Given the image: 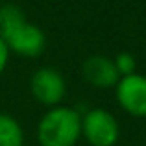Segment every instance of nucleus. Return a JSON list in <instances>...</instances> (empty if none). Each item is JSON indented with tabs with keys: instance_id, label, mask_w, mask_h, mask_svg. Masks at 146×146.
Wrapping results in <instances>:
<instances>
[{
	"instance_id": "obj_1",
	"label": "nucleus",
	"mask_w": 146,
	"mask_h": 146,
	"mask_svg": "<svg viewBox=\"0 0 146 146\" xmlns=\"http://www.w3.org/2000/svg\"><path fill=\"white\" fill-rule=\"evenodd\" d=\"M0 39L9 50L21 57H39L46 48L43 28L28 21L24 9L17 4L0 6Z\"/></svg>"
},
{
	"instance_id": "obj_2",
	"label": "nucleus",
	"mask_w": 146,
	"mask_h": 146,
	"mask_svg": "<svg viewBox=\"0 0 146 146\" xmlns=\"http://www.w3.org/2000/svg\"><path fill=\"white\" fill-rule=\"evenodd\" d=\"M39 146H76L82 139V113L67 106L50 107L35 129Z\"/></svg>"
},
{
	"instance_id": "obj_3",
	"label": "nucleus",
	"mask_w": 146,
	"mask_h": 146,
	"mask_svg": "<svg viewBox=\"0 0 146 146\" xmlns=\"http://www.w3.org/2000/svg\"><path fill=\"white\" fill-rule=\"evenodd\" d=\"M82 137L91 146H115L120 139V124L111 111L93 107L82 115Z\"/></svg>"
},
{
	"instance_id": "obj_4",
	"label": "nucleus",
	"mask_w": 146,
	"mask_h": 146,
	"mask_svg": "<svg viewBox=\"0 0 146 146\" xmlns=\"http://www.w3.org/2000/svg\"><path fill=\"white\" fill-rule=\"evenodd\" d=\"M30 93L44 107L61 106L67 96V82L63 74L54 67H41L30 78Z\"/></svg>"
},
{
	"instance_id": "obj_5",
	"label": "nucleus",
	"mask_w": 146,
	"mask_h": 146,
	"mask_svg": "<svg viewBox=\"0 0 146 146\" xmlns=\"http://www.w3.org/2000/svg\"><path fill=\"white\" fill-rule=\"evenodd\" d=\"M115 96L124 113L135 118H146V76L139 72L122 76L115 87Z\"/></svg>"
},
{
	"instance_id": "obj_6",
	"label": "nucleus",
	"mask_w": 146,
	"mask_h": 146,
	"mask_svg": "<svg viewBox=\"0 0 146 146\" xmlns=\"http://www.w3.org/2000/svg\"><path fill=\"white\" fill-rule=\"evenodd\" d=\"M82 78L94 89H115L120 74L113 63V57L93 54L82 63Z\"/></svg>"
},
{
	"instance_id": "obj_7",
	"label": "nucleus",
	"mask_w": 146,
	"mask_h": 146,
	"mask_svg": "<svg viewBox=\"0 0 146 146\" xmlns=\"http://www.w3.org/2000/svg\"><path fill=\"white\" fill-rule=\"evenodd\" d=\"M0 146H24V129L9 113H0Z\"/></svg>"
},
{
	"instance_id": "obj_8",
	"label": "nucleus",
	"mask_w": 146,
	"mask_h": 146,
	"mask_svg": "<svg viewBox=\"0 0 146 146\" xmlns=\"http://www.w3.org/2000/svg\"><path fill=\"white\" fill-rule=\"evenodd\" d=\"M113 63L117 67L118 74L122 76H129L133 72H137V61H135V56L129 52H118L117 56L113 57Z\"/></svg>"
},
{
	"instance_id": "obj_9",
	"label": "nucleus",
	"mask_w": 146,
	"mask_h": 146,
	"mask_svg": "<svg viewBox=\"0 0 146 146\" xmlns=\"http://www.w3.org/2000/svg\"><path fill=\"white\" fill-rule=\"evenodd\" d=\"M7 63H9V50L6 48V44H4L2 39H0V76L4 74Z\"/></svg>"
}]
</instances>
